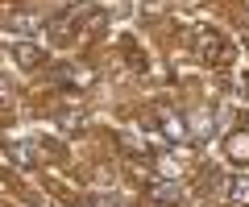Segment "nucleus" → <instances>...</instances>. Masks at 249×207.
I'll list each match as a JSON object with an SVG mask.
<instances>
[{
	"mask_svg": "<svg viewBox=\"0 0 249 207\" xmlns=\"http://www.w3.org/2000/svg\"><path fill=\"white\" fill-rule=\"evenodd\" d=\"M13 54H17L21 66H37V63H42V50H37V46H29V42H17V46H13Z\"/></svg>",
	"mask_w": 249,
	"mask_h": 207,
	"instance_id": "3",
	"label": "nucleus"
},
{
	"mask_svg": "<svg viewBox=\"0 0 249 207\" xmlns=\"http://www.w3.org/2000/svg\"><path fill=\"white\" fill-rule=\"evenodd\" d=\"M9 153L17 158V162H25V166H34V162H37V149H34L29 141H25V145H17V141H13V145H9Z\"/></svg>",
	"mask_w": 249,
	"mask_h": 207,
	"instance_id": "5",
	"label": "nucleus"
},
{
	"mask_svg": "<svg viewBox=\"0 0 249 207\" xmlns=\"http://www.w3.org/2000/svg\"><path fill=\"white\" fill-rule=\"evenodd\" d=\"M229 153H232V162H249V133H237L229 141Z\"/></svg>",
	"mask_w": 249,
	"mask_h": 207,
	"instance_id": "4",
	"label": "nucleus"
},
{
	"mask_svg": "<svg viewBox=\"0 0 249 207\" xmlns=\"http://www.w3.org/2000/svg\"><path fill=\"white\" fill-rule=\"evenodd\" d=\"M183 120L175 116L170 108H158V141H183Z\"/></svg>",
	"mask_w": 249,
	"mask_h": 207,
	"instance_id": "2",
	"label": "nucleus"
},
{
	"mask_svg": "<svg viewBox=\"0 0 249 207\" xmlns=\"http://www.w3.org/2000/svg\"><path fill=\"white\" fill-rule=\"evenodd\" d=\"M150 199H154V203H162V207H175V203H183V187H178L175 178L150 182Z\"/></svg>",
	"mask_w": 249,
	"mask_h": 207,
	"instance_id": "1",
	"label": "nucleus"
},
{
	"mask_svg": "<svg viewBox=\"0 0 249 207\" xmlns=\"http://www.w3.org/2000/svg\"><path fill=\"white\" fill-rule=\"evenodd\" d=\"M13 29H25V33H34L37 21H34V17H21V13H17V17H13Z\"/></svg>",
	"mask_w": 249,
	"mask_h": 207,
	"instance_id": "8",
	"label": "nucleus"
},
{
	"mask_svg": "<svg viewBox=\"0 0 249 207\" xmlns=\"http://www.w3.org/2000/svg\"><path fill=\"white\" fill-rule=\"evenodd\" d=\"M91 207H124V199L121 195H100V199H91Z\"/></svg>",
	"mask_w": 249,
	"mask_h": 207,
	"instance_id": "7",
	"label": "nucleus"
},
{
	"mask_svg": "<svg viewBox=\"0 0 249 207\" xmlns=\"http://www.w3.org/2000/svg\"><path fill=\"white\" fill-rule=\"evenodd\" d=\"M229 199H237V203H249V178L232 182V187H229Z\"/></svg>",
	"mask_w": 249,
	"mask_h": 207,
	"instance_id": "6",
	"label": "nucleus"
}]
</instances>
